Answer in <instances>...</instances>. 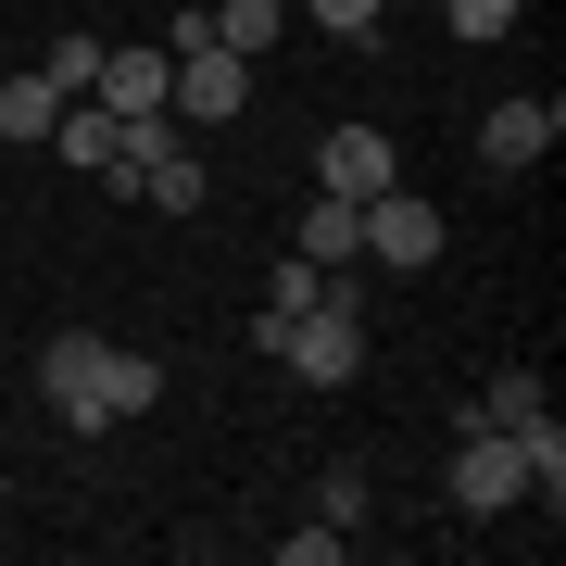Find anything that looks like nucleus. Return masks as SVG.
Instances as JSON below:
<instances>
[{
  "instance_id": "13",
  "label": "nucleus",
  "mask_w": 566,
  "mask_h": 566,
  "mask_svg": "<svg viewBox=\"0 0 566 566\" xmlns=\"http://www.w3.org/2000/svg\"><path fill=\"white\" fill-rule=\"evenodd\" d=\"M39 76L63 88V102H88V76H102V39H88V25H63V39L39 51Z\"/></svg>"
},
{
  "instance_id": "8",
  "label": "nucleus",
  "mask_w": 566,
  "mask_h": 566,
  "mask_svg": "<svg viewBox=\"0 0 566 566\" xmlns=\"http://www.w3.org/2000/svg\"><path fill=\"white\" fill-rule=\"evenodd\" d=\"M303 252L340 277V264H365V202H340V189H315V214H303Z\"/></svg>"
},
{
  "instance_id": "9",
  "label": "nucleus",
  "mask_w": 566,
  "mask_h": 566,
  "mask_svg": "<svg viewBox=\"0 0 566 566\" xmlns=\"http://www.w3.org/2000/svg\"><path fill=\"white\" fill-rule=\"evenodd\" d=\"M51 126H63V88H51V76H0V139H25V151H39Z\"/></svg>"
},
{
  "instance_id": "12",
  "label": "nucleus",
  "mask_w": 566,
  "mask_h": 566,
  "mask_svg": "<svg viewBox=\"0 0 566 566\" xmlns=\"http://www.w3.org/2000/svg\"><path fill=\"white\" fill-rule=\"evenodd\" d=\"M378 13H390V0H303V25H327L340 51H378V39H390Z\"/></svg>"
},
{
  "instance_id": "4",
  "label": "nucleus",
  "mask_w": 566,
  "mask_h": 566,
  "mask_svg": "<svg viewBox=\"0 0 566 566\" xmlns=\"http://www.w3.org/2000/svg\"><path fill=\"white\" fill-rule=\"evenodd\" d=\"M240 88H252V63L240 51H177V88H164V114H177V126H227V114H240Z\"/></svg>"
},
{
  "instance_id": "6",
  "label": "nucleus",
  "mask_w": 566,
  "mask_h": 566,
  "mask_svg": "<svg viewBox=\"0 0 566 566\" xmlns=\"http://www.w3.org/2000/svg\"><path fill=\"white\" fill-rule=\"evenodd\" d=\"M554 126H566V114L542 102V88H528V102H491V114H479V164H491V177H516V164L554 151Z\"/></svg>"
},
{
  "instance_id": "1",
  "label": "nucleus",
  "mask_w": 566,
  "mask_h": 566,
  "mask_svg": "<svg viewBox=\"0 0 566 566\" xmlns=\"http://www.w3.org/2000/svg\"><path fill=\"white\" fill-rule=\"evenodd\" d=\"M453 504H465V516H516V504H528L516 441H504V428H479V416H465V441H453Z\"/></svg>"
},
{
  "instance_id": "17",
  "label": "nucleus",
  "mask_w": 566,
  "mask_h": 566,
  "mask_svg": "<svg viewBox=\"0 0 566 566\" xmlns=\"http://www.w3.org/2000/svg\"><path fill=\"white\" fill-rule=\"evenodd\" d=\"M340 542H353V528H327V516H315V528H290V542H277V566H327Z\"/></svg>"
},
{
  "instance_id": "7",
  "label": "nucleus",
  "mask_w": 566,
  "mask_h": 566,
  "mask_svg": "<svg viewBox=\"0 0 566 566\" xmlns=\"http://www.w3.org/2000/svg\"><path fill=\"white\" fill-rule=\"evenodd\" d=\"M139 202H151V214H202V202H214V177H202V151H189V139H164V151L139 164Z\"/></svg>"
},
{
  "instance_id": "16",
  "label": "nucleus",
  "mask_w": 566,
  "mask_h": 566,
  "mask_svg": "<svg viewBox=\"0 0 566 566\" xmlns=\"http://www.w3.org/2000/svg\"><path fill=\"white\" fill-rule=\"evenodd\" d=\"M453 39H516V0H441Z\"/></svg>"
},
{
  "instance_id": "15",
  "label": "nucleus",
  "mask_w": 566,
  "mask_h": 566,
  "mask_svg": "<svg viewBox=\"0 0 566 566\" xmlns=\"http://www.w3.org/2000/svg\"><path fill=\"white\" fill-rule=\"evenodd\" d=\"M315 303H327V264H315V252H290L277 277H264V315H315Z\"/></svg>"
},
{
  "instance_id": "11",
  "label": "nucleus",
  "mask_w": 566,
  "mask_h": 566,
  "mask_svg": "<svg viewBox=\"0 0 566 566\" xmlns=\"http://www.w3.org/2000/svg\"><path fill=\"white\" fill-rule=\"evenodd\" d=\"M277 25H290V0H214V51H264V39H277Z\"/></svg>"
},
{
  "instance_id": "3",
  "label": "nucleus",
  "mask_w": 566,
  "mask_h": 566,
  "mask_svg": "<svg viewBox=\"0 0 566 566\" xmlns=\"http://www.w3.org/2000/svg\"><path fill=\"white\" fill-rule=\"evenodd\" d=\"M390 177H403L390 126H327V139H315V189H340V202H378Z\"/></svg>"
},
{
  "instance_id": "10",
  "label": "nucleus",
  "mask_w": 566,
  "mask_h": 566,
  "mask_svg": "<svg viewBox=\"0 0 566 566\" xmlns=\"http://www.w3.org/2000/svg\"><path fill=\"white\" fill-rule=\"evenodd\" d=\"M114 139H126V114H102V102H63V126H51V151H63V164H88V177L114 164Z\"/></svg>"
},
{
  "instance_id": "14",
  "label": "nucleus",
  "mask_w": 566,
  "mask_h": 566,
  "mask_svg": "<svg viewBox=\"0 0 566 566\" xmlns=\"http://www.w3.org/2000/svg\"><path fill=\"white\" fill-rule=\"evenodd\" d=\"M528 416H554V403H542V378H528V365H504V378L479 390V428H528Z\"/></svg>"
},
{
  "instance_id": "5",
  "label": "nucleus",
  "mask_w": 566,
  "mask_h": 566,
  "mask_svg": "<svg viewBox=\"0 0 566 566\" xmlns=\"http://www.w3.org/2000/svg\"><path fill=\"white\" fill-rule=\"evenodd\" d=\"M164 88H177V51H164V39H102V76H88V102H102V114H164Z\"/></svg>"
},
{
  "instance_id": "2",
  "label": "nucleus",
  "mask_w": 566,
  "mask_h": 566,
  "mask_svg": "<svg viewBox=\"0 0 566 566\" xmlns=\"http://www.w3.org/2000/svg\"><path fill=\"white\" fill-rule=\"evenodd\" d=\"M365 264H403V277H416V264H441V202L390 177L378 202H365Z\"/></svg>"
}]
</instances>
